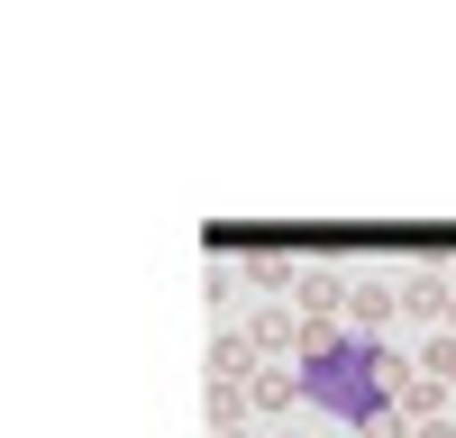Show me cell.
<instances>
[{
  "label": "cell",
  "instance_id": "cell-10",
  "mask_svg": "<svg viewBox=\"0 0 456 438\" xmlns=\"http://www.w3.org/2000/svg\"><path fill=\"white\" fill-rule=\"evenodd\" d=\"M447 320H456V302H447Z\"/></svg>",
  "mask_w": 456,
  "mask_h": 438
},
{
  "label": "cell",
  "instance_id": "cell-8",
  "mask_svg": "<svg viewBox=\"0 0 456 438\" xmlns=\"http://www.w3.org/2000/svg\"><path fill=\"white\" fill-rule=\"evenodd\" d=\"M429 375H438V384H456V328H447V338H429Z\"/></svg>",
  "mask_w": 456,
  "mask_h": 438
},
{
  "label": "cell",
  "instance_id": "cell-4",
  "mask_svg": "<svg viewBox=\"0 0 456 438\" xmlns=\"http://www.w3.org/2000/svg\"><path fill=\"white\" fill-rule=\"evenodd\" d=\"M247 393L265 402V411H283V402L301 393V375H283V365H256V375H247Z\"/></svg>",
  "mask_w": 456,
  "mask_h": 438
},
{
  "label": "cell",
  "instance_id": "cell-9",
  "mask_svg": "<svg viewBox=\"0 0 456 438\" xmlns=\"http://www.w3.org/2000/svg\"><path fill=\"white\" fill-rule=\"evenodd\" d=\"M420 438H456V429H438V420H429V429H420Z\"/></svg>",
  "mask_w": 456,
  "mask_h": 438
},
{
  "label": "cell",
  "instance_id": "cell-5",
  "mask_svg": "<svg viewBox=\"0 0 456 438\" xmlns=\"http://www.w3.org/2000/svg\"><path fill=\"white\" fill-rule=\"evenodd\" d=\"M438 402H447V384H438V375H411V384H402V411H420V429L438 420Z\"/></svg>",
  "mask_w": 456,
  "mask_h": 438
},
{
  "label": "cell",
  "instance_id": "cell-6",
  "mask_svg": "<svg viewBox=\"0 0 456 438\" xmlns=\"http://www.w3.org/2000/svg\"><path fill=\"white\" fill-rule=\"evenodd\" d=\"M283 338H292V320H283V311H265V320L247 328V347H283Z\"/></svg>",
  "mask_w": 456,
  "mask_h": 438
},
{
  "label": "cell",
  "instance_id": "cell-1",
  "mask_svg": "<svg viewBox=\"0 0 456 438\" xmlns=\"http://www.w3.org/2000/svg\"><path fill=\"white\" fill-rule=\"evenodd\" d=\"M411 375L374 347V338H329V328H311L301 338V393L320 402L329 420H365V429H384L393 420V402L384 393H402Z\"/></svg>",
  "mask_w": 456,
  "mask_h": 438
},
{
  "label": "cell",
  "instance_id": "cell-2",
  "mask_svg": "<svg viewBox=\"0 0 456 438\" xmlns=\"http://www.w3.org/2000/svg\"><path fill=\"white\" fill-rule=\"evenodd\" d=\"M347 311H356V328L374 338V328L393 320V283H356V292H347Z\"/></svg>",
  "mask_w": 456,
  "mask_h": 438
},
{
  "label": "cell",
  "instance_id": "cell-3",
  "mask_svg": "<svg viewBox=\"0 0 456 438\" xmlns=\"http://www.w3.org/2000/svg\"><path fill=\"white\" fill-rule=\"evenodd\" d=\"M338 302H347V292H338V274H301V311H311V328H329Z\"/></svg>",
  "mask_w": 456,
  "mask_h": 438
},
{
  "label": "cell",
  "instance_id": "cell-11",
  "mask_svg": "<svg viewBox=\"0 0 456 438\" xmlns=\"http://www.w3.org/2000/svg\"><path fill=\"white\" fill-rule=\"evenodd\" d=\"M238 438H247V429H238Z\"/></svg>",
  "mask_w": 456,
  "mask_h": 438
},
{
  "label": "cell",
  "instance_id": "cell-7",
  "mask_svg": "<svg viewBox=\"0 0 456 438\" xmlns=\"http://www.w3.org/2000/svg\"><path fill=\"white\" fill-rule=\"evenodd\" d=\"M210 420H219V438H238V384H219V393H210Z\"/></svg>",
  "mask_w": 456,
  "mask_h": 438
}]
</instances>
